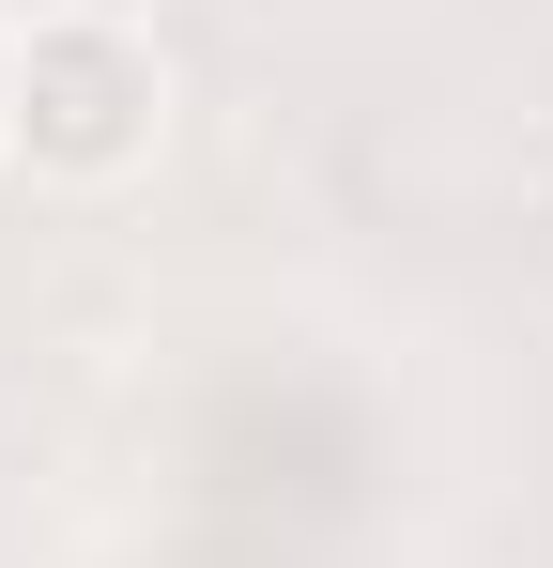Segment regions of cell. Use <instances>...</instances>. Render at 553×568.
Masks as SVG:
<instances>
[{
  "label": "cell",
  "instance_id": "cell-1",
  "mask_svg": "<svg viewBox=\"0 0 553 568\" xmlns=\"http://www.w3.org/2000/svg\"><path fill=\"white\" fill-rule=\"evenodd\" d=\"M170 154V47L123 0H31L0 47V170L47 200H108Z\"/></svg>",
  "mask_w": 553,
  "mask_h": 568
},
{
  "label": "cell",
  "instance_id": "cell-2",
  "mask_svg": "<svg viewBox=\"0 0 553 568\" xmlns=\"http://www.w3.org/2000/svg\"><path fill=\"white\" fill-rule=\"evenodd\" d=\"M0 47H16V16H0Z\"/></svg>",
  "mask_w": 553,
  "mask_h": 568
}]
</instances>
